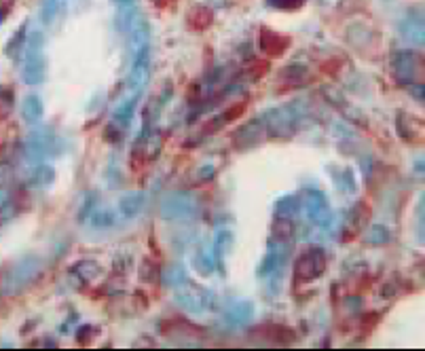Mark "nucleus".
I'll list each match as a JSON object with an SVG mask.
<instances>
[{
	"mask_svg": "<svg viewBox=\"0 0 425 351\" xmlns=\"http://www.w3.org/2000/svg\"><path fill=\"white\" fill-rule=\"evenodd\" d=\"M305 106L303 104H290L281 108H273L263 117L267 136L273 138H290L301 129V123L305 121Z\"/></svg>",
	"mask_w": 425,
	"mask_h": 351,
	"instance_id": "nucleus-1",
	"label": "nucleus"
},
{
	"mask_svg": "<svg viewBox=\"0 0 425 351\" xmlns=\"http://www.w3.org/2000/svg\"><path fill=\"white\" fill-rule=\"evenodd\" d=\"M42 273V260L38 256H26L19 258L15 265H11L7 269V273L3 275V292L7 294H17L21 290H26L28 286H32Z\"/></svg>",
	"mask_w": 425,
	"mask_h": 351,
	"instance_id": "nucleus-2",
	"label": "nucleus"
},
{
	"mask_svg": "<svg viewBox=\"0 0 425 351\" xmlns=\"http://www.w3.org/2000/svg\"><path fill=\"white\" fill-rule=\"evenodd\" d=\"M24 66H21V78L26 85H40L45 80L47 64L45 55H42V36L40 32H34L26 40V49H24Z\"/></svg>",
	"mask_w": 425,
	"mask_h": 351,
	"instance_id": "nucleus-3",
	"label": "nucleus"
},
{
	"mask_svg": "<svg viewBox=\"0 0 425 351\" xmlns=\"http://www.w3.org/2000/svg\"><path fill=\"white\" fill-rule=\"evenodd\" d=\"M328 258L326 252L318 246L303 250L294 262V284H311L320 280L326 271Z\"/></svg>",
	"mask_w": 425,
	"mask_h": 351,
	"instance_id": "nucleus-4",
	"label": "nucleus"
},
{
	"mask_svg": "<svg viewBox=\"0 0 425 351\" xmlns=\"http://www.w3.org/2000/svg\"><path fill=\"white\" fill-rule=\"evenodd\" d=\"M392 68L402 85L423 83V58L415 51H398L392 58Z\"/></svg>",
	"mask_w": 425,
	"mask_h": 351,
	"instance_id": "nucleus-5",
	"label": "nucleus"
},
{
	"mask_svg": "<svg viewBox=\"0 0 425 351\" xmlns=\"http://www.w3.org/2000/svg\"><path fill=\"white\" fill-rule=\"evenodd\" d=\"M211 292L201 288V286H193L187 282H182L180 286H176V300L184 307L191 314H203L207 307L211 305Z\"/></svg>",
	"mask_w": 425,
	"mask_h": 351,
	"instance_id": "nucleus-6",
	"label": "nucleus"
},
{
	"mask_svg": "<svg viewBox=\"0 0 425 351\" xmlns=\"http://www.w3.org/2000/svg\"><path fill=\"white\" fill-rule=\"evenodd\" d=\"M197 203L193 199V195L189 193H174L169 195L163 203H161V216L167 218V221H174V223H182L189 221V218L195 216Z\"/></svg>",
	"mask_w": 425,
	"mask_h": 351,
	"instance_id": "nucleus-7",
	"label": "nucleus"
},
{
	"mask_svg": "<svg viewBox=\"0 0 425 351\" xmlns=\"http://www.w3.org/2000/svg\"><path fill=\"white\" fill-rule=\"evenodd\" d=\"M267 136L265 131V123L263 117L259 119H252L245 125H241L235 134H233V148L237 151H250L254 146H259L263 142V138Z\"/></svg>",
	"mask_w": 425,
	"mask_h": 351,
	"instance_id": "nucleus-8",
	"label": "nucleus"
},
{
	"mask_svg": "<svg viewBox=\"0 0 425 351\" xmlns=\"http://www.w3.org/2000/svg\"><path fill=\"white\" fill-rule=\"evenodd\" d=\"M292 47V38L288 34L275 32L271 28L261 30V51L269 58H281Z\"/></svg>",
	"mask_w": 425,
	"mask_h": 351,
	"instance_id": "nucleus-9",
	"label": "nucleus"
},
{
	"mask_svg": "<svg viewBox=\"0 0 425 351\" xmlns=\"http://www.w3.org/2000/svg\"><path fill=\"white\" fill-rule=\"evenodd\" d=\"M305 209H307V216L311 218V223L315 225H324L328 221V203H326V197L324 193L320 191H305Z\"/></svg>",
	"mask_w": 425,
	"mask_h": 351,
	"instance_id": "nucleus-10",
	"label": "nucleus"
},
{
	"mask_svg": "<svg viewBox=\"0 0 425 351\" xmlns=\"http://www.w3.org/2000/svg\"><path fill=\"white\" fill-rule=\"evenodd\" d=\"M21 180L26 187H51L55 180V169L47 163H38L24 171Z\"/></svg>",
	"mask_w": 425,
	"mask_h": 351,
	"instance_id": "nucleus-11",
	"label": "nucleus"
},
{
	"mask_svg": "<svg viewBox=\"0 0 425 351\" xmlns=\"http://www.w3.org/2000/svg\"><path fill=\"white\" fill-rule=\"evenodd\" d=\"M368 218H370V209L366 205V201H360L356 203L349 214H347V227H345V239H354L356 235L362 233V229L366 227L368 223Z\"/></svg>",
	"mask_w": 425,
	"mask_h": 351,
	"instance_id": "nucleus-12",
	"label": "nucleus"
},
{
	"mask_svg": "<svg viewBox=\"0 0 425 351\" xmlns=\"http://www.w3.org/2000/svg\"><path fill=\"white\" fill-rule=\"evenodd\" d=\"M257 332H261V336H265L267 341L271 343H281V345H288V343H294L296 341V332L286 328V326H277V324H267L265 328L261 326Z\"/></svg>",
	"mask_w": 425,
	"mask_h": 351,
	"instance_id": "nucleus-13",
	"label": "nucleus"
},
{
	"mask_svg": "<svg viewBox=\"0 0 425 351\" xmlns=\"http://www.w3.org/2000/svg\"><path fill=\"white\" fill-rule=\"evenodd\" d=\"M211 19H214V13H211V9L203 7V5H197L195 9L189 11L187 15V24L191 30H197V32H203L211 26Z\"/></svg>",
	"mask_w": 425,
	"mask_h": 351,
	"instance_id": "nucleus-14",
	"label": "nucleus"
},
{
	"mask_svg": "<svg viewBox=\"0 0 425 351\" xmlns=\"http://www.w3.org/2000/svg\"><path fill=\"white\" fill-rule=\"evenodd\" d=\"M70 5V0H40V22L53 24Z\"/></svg>",
	"mask_w": 425,
	"mask_h": 351,
	"instance_id": "nucleus-15",
	"label": "nucleus"
},
{
	"mask_svg": "<svg viewBox=\"0 0 425 351\" xmlns=\"http://www.w3.org/2000/svg\"><path fill=\"white\" fill-rule=\"evenodd\" d=\"M144 201H146V195L144 193H127L121 197V203H119V209L125 218H134L140 214V209L144 207Z\"/></svg>",
	"mask_w": 425,
	"mask_h": 351,
	"instance_id": "nucleus-16",
	"label": "nucleus"
},
{
	"mask_svg": "<svg viewBox=\"0 0 425 351\" xmlns=\"http://www.w3.org/2000/svg\"><path fill=\"white\" fill-rule=\"evenodd\" d=\"M70 271H72V275H76V280L80 284H89V282H94L100 275L102 269H100L98 262H94V260H80V262H76V265Z\"/></svg>",
	"mask_w": 425,
	"mask_h": 351,
	"instance_id": "nucleus-17",
	"label": "nucleus"
},
{
	"mask_svg": "<svg viewBox=\"0 0 425 351\" xmlns=\"http://www.w3.org/2000/svg\"><path fill=\"white\" fill-rule=\"evenodd\" d=\"M231 246H233V235L229 231H218L216 239H214V248H211V252H214V258L218 260V267L225 271V258L229 256L231 252Z\"/></svg>",
	"mask_w": 425,
	"mask_h": 351,
	"instance_id": "nucleus-18",
	"label": "nucleus"
},
{
	"mask_svg": "<svg viewBox=\"0 0 425 351\" xmlns=\"http://www.w3.org/2000/svg\"><path fill=\"white\" fill-rule=\"evenodd\" d=\"M400 30H402V36L410 42H417L421 47L423 45V17L419 15L417 19L415 17H406L402 24H400Z\"/></svg>",
	"mask_w": 425,
	"mask_h": 351,
	"instance_id": "nucleus-19",
	"label": "nucleus"
},
{
	"mask_svg": "<svg viewBox=\"0 0 425 351\" xmlns=\"http://www.w3.org/2000/svg\"><path fill=\"white\" fill-rule=\"evenodd\" d=\"M21 114L28 123H36L42 119L45 114V106H42V100L38 96H26L24 98V104H21Z\"/></svg>",
	"mask_w": 425,
	"mask_h": 351,
	"instance_id": "nucleus-20",
	"label": "nucleus"
},
{
	"mask_svg": "<svg viewBox=\"0 0 425 351\" xmlns=\"http://www.w3.org/2000/svg\"><path fill=\"white\" fill-rule=\"evenodd\" d=\"M193 265H195V269L201 273V275H209L211 273V269H214V252L211 250H199L197 254H195V258H193Z\"/></svg>",
	"mask_w": 425,
	"mask_h": 351,
	"instance_id": "nucleus-21",
	"label": "nucleus"
},
{
	"mask_svg": "<svg viewBox=\"0 0 425 351\" xmlns=\"http://www.w3.org/2000/svg\"><path fill=\"white\" fill-rule=\"evenodd\" d=\"M26 30H28V24H24V26L15 32V36L11 38V42H7L5 53H7L9 58H17V55L26 49V40H28Z\"/></svg>",
	"mask_w": 425,
	"mask_h": 351,
	"instance_id": "nucleus-22",
	"label": "nucleus"
},
{
	"mask_svg": "<svg viewBox=\"0 0 425 351\" xmlns=\"http://www.w3.org/2000/svg\"><path fill=\"white\" fill-rule=\"evenodd\" d=\"M366 243H370V246H383V243H390L392 241V233H390V229L388 227H383V225H374L368 233H366Z\"/></svg>",
	"mask_w": 425,
	"mask_h": 351,
	"instance_id": "nucleus-23",
	"label": "nucleus"
},
{
	"mask_svg": "<svg viewBox=\"0 0 425 351\" xmlns=\"http://www.w3.org/2000/svg\"><path fill=\"white\" fill-rule=\"evenodd\" d=\"M299 212V199H296V195H288V197H284V199H279L277 201V207H275V214L279 216V218H290Z\"/></svg>",
	"mask_w": 425,
	"mask_h": 351,
	"instance_id": "nucleus-24",
	"label": "nucleus"
},
{
	"mask_svg": "<svg viewBox=\"0 0 425 351\" xmlns=\"http://www.w3.org/2000/svg\"><path fill=\"white\" fill-rule=\"evenodd\" d=\"M89 221H92L94 229H108L114 225V214L110 209H94Z\"/></svg>",
	"mask_w": 425,
	"mask_h": 351,
	"instance_id": "nucleus-25",
	"label": "nucleus"
},
{
	"mask_svg": "<svg viewBox=\"0 0 425 351\" xmlns=\"http://www.w3.org/2000/svg\"><path fill=\"white\" fill-rule=\"evenodd\" d=\"M252 314H254V309H252V302H235V305H231L229 307V318L233 320V322H245V320H250L252 318Z\"/></svg>",
	"mask_w": 425,
	"mask_h": 351,
	"instance_id": "nucleus-26",
	"label": "nucleus"
},
{
	"mask_svg": "<svg viewBox=\"0 0 425 351\" xmlns=\"http://www.w3.org/2000/svg\"><path fill=\"white\" fill-rule=\"evenodd\" d=\"M11 110H13V89L3 87V89H0V119L11 114Z\"/></svg>",
	"mask_w": 425,
	"mask_h": 351,
	"instance_id": "nucleus-27",
	"label": "nucleus"
},
{
	"mask_svg": "<svg viewBox=\"0 0 425 351\" xmlns=\"http://www.w3.org/2000/svg\"><path fill=\"white\" fill-rule=\"evenodd\" d=\"M13 214H15V209H13V199L9 195V191L0 189V218H3V221H9Z\"/></svg>",
	"mask_w": 425,
	"mask_h": 351,
	"instance_id": "nucleus-28",
	"label": "nucleus"
},
{
	"mask_svg": "<svg viewBox=\"0 0 425 351\" xmlns=\"http://www.w3.org/2000/svg\"><path fill=\"white\" fill-rule=\"evenodd\" d=\"M267 5L279 11H296L305 5V0H267Z\"/></svg>",
	"mask_w": 425,
	"mask_h": 351,
	"instance_id": "nucleus-29",
	"label": "nucleus"
},
{
	"mask_svg": "<svg viewBox=\"0 0 425 351\" xmlns=\"http://www.w3.org/2000/svg\"><path fill=\"white\" fill-rule=\"evenodd\" d=\"M245 72L252 76V80H259V78H263V76L269 72V62H261V60L252 62V64L245 68Z\"/></svg>",
	"mask_w": 425,
	"mask_h": 351,
	"instance_id": "nucleus-30",
	"label": "nucleus"
},
{
	"mask_svg": "<svg viewBox=\"0 0 425 351\" xmlns=\"http://www.w3.org/2000/svg\"><path fill=\"white\" fill-rule=\"evenodd\" d=\"M163 280L169 284V286H180L182 282H187V275H184V271L180 269V267H172V269H169V271H165L163 273Z\"/></svg>",
	"mask_w": 425,
	"mask_h": 351,
	"instance_id": "nucleus-31",
	"label": "nucleus"
},
{
	"mask_svg": "<svg viewBox=\"0 0 425 351\" xmlns=\"http://www.w3.org/2000/svg\"><path fill=\"white\" fill-rule=\"evenodd\" d=\"M245 102H239V104H233L229 110H225L223 114H220V119H223V123L227 125V123H231V121H235L237 117H241L243 112H245Z\"/></svg>",
	"mask_w": 425,
	"mask_h": 351,
	"instance_id": "nucleus-32",
	"label": "nucleus"
},
{
	"mask_svg": "<svg viewBox=\"0 0 425 351\" xmlns=\"http://www.w3.org/2000/svg\"><path fill=\"white\" fill-rule=\"evenodd\" d=\"M159 267H155L150 260H144L142 262V273H140V277L144 280V282H155L159 275H161V271H157Z\"/></svg>",
	"mask_w": 425,
	"mask_h": 351,
	"instance_id": "nucleus-33",
	"label": "nucleus"
},
{
	"mask_svg": "<svg viewBox=\"0 0 425 351\" xmlns=\"http://www.w3.org/2000/svg\"><path fill=\"white\" fill-rule=\"evenodd\" d=\"M89 334H96V328L92 326V324H85V326H80L78 330H76V341L78 343H89V339H94V336H89Z\"/></svg>",
	"mask_w": 425,
	"mask_h": 351,
	"instance_id": "nucleus-34",
	"label": "nucleus"
},
{
	"mask_svg": "<svg viewBox=\"0 0 425 351\" xmlns=\"http://www.w3.org/2000/svg\"><path fill=\"white\" fill-rule=\"evenodd\" d=\"M11 180V167H0V187H7Z\"/></svg>",
	"mask_w": 425,
	"mask_h": 351,
	"instance_id": "nucleus-35",
	"label": "nucleus"
},
{
	"mask_svg": "<svg viewBox=\"0 0 425 351\" xmlns=\"http://www.w3.org/2000/svg\"><path fill=\"white\" fill-rule=\"evenodd\" d=\"M114 3H116L119 7H130V5L134 3V0H114Z\"/></svg>",
	"mask_w": 425,
	"mask_h": 351,
	"instance_id": "nucleus-36",
	"label": "nucleus"
},
{
	"mask_svg": "<svg viewBox=\"0 0 425 351\" xmlns=\"http://www.w3.org/2000/svg\"><path fill=\"white\" fill-rule=\"evenodd\" d=\"M5 11H7V9H3V11H0V24H3V19H5Z\"/></svg>",
	"mask_w": 425,
	"mask_h": 351,
	"instance_id": "nucleus-37",
	"label": "nucleus"
}]
</instances>
